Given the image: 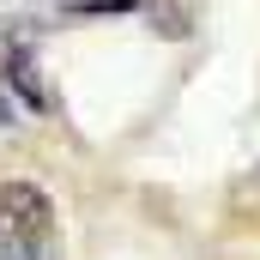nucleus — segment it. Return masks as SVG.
I'll use <instances>...</instances> for the list:
<instances>
[{
  "label": "nucleus",
  "instance_id": "f257e3e1",
  "mask_svg": "<svg viewBox=\"0 0 260 260\" xmlns=\"http://www.w3.org/2000/svg\"><path fill=\"white\" fill-rule=\"evenodd\" d=\"M0 260H61V206L37 182H0Z\"/></svg>",
  "mask_w": 260,
  "mask_h": 260
}]
</instances>
